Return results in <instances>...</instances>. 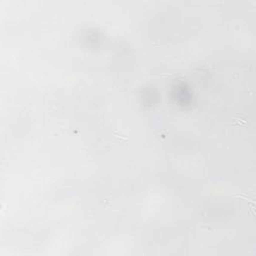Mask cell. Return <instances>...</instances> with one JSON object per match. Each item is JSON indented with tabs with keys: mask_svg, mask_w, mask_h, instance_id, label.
Listing matches in <instances>:
<instances>
[{
	"mask_svg": "<svg viewBox=\"0 0 256 256\" xmlns=\"http://www.w3.org/2000/svg\"><path fill=\"white\" fill-rule=\"evenodd\" d=\"M233 124H236L238 126H247L248 125V122H247L246 119H243L241 117H233Z\"/></svg>",
	"mask_w": 256,
	"mask_h": 256,
	"instance_id": "1",
	"label": "cell"
}]
</instances>
